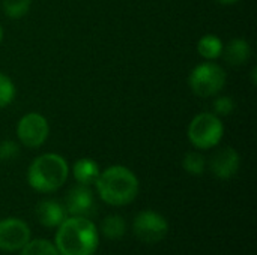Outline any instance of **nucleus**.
<instances>
[{
	"label": "nucleus",
	"mask_w": 257,
	"mask_h": 255,
	"mask_svg": "<svg viewBox=\"0 0 257 255\" xmlns=\"http://www.w3.org/2000/svg\"><path fill=\"white\" fill-rule=\"evenodd\" d=\"M223 42L215 35H205L197 42V51L199 54L206 60H215L223 53Z\"/></svg>",
	"instance_id": "4468645a"
},
{
	"label": "nucleus",
	"mask_w": 257,
	"mask_h": 255,
	"mask_svg": "<svg viewBox=\"0 0 257 255\" xmlns=\"http://www.w3.org/2000/svg\"><path fill=\"white\" fill-rule=\"evenodd\" d=\"M224 60L232 66H241L247 63L251 57V45L248 41L242 38H235L227 42L226 47H223Z\"/></svg>",
	"instance_id": "f8f14e48"
},
{
	"label": "nucleus",
	"mask_w": 257,
	"mask_h": 255,
	"mask_svg": "<svg viewBox=\"0 0 257 255\" xmlns=\"http://www.w3.org/2000/svg\"><path fill=\"white\" fill-rule=\"evenodd\" d=\"M251 78H253V84H256V68L251 69Z\"/></svg>",
	"instance_id": "5701e85b"
},
{
	"label": "nucleus",
	"mask_w": 257,
	"mask_h": 255,
	"mask_svg": "<svg viewBox=\"0 0 257 255\" xmlns=\"http://www.w3.org/2000/svg\"><path fill=\"white\" fill-rule=\"evenodd\" d=\"M182 167L187 173L193 174V176H200L205 173L206 168V161L203 158V155L197 153V152H190L184 156L182 161Z\"/></svg>",
	"instance_id": "f3484780"
},
{
	"label": "nucleus",
	"mask_w": 257,
	"mask_h": 255,
	"mask_svg": "<svg viewBox=\"0 0 257 255\" xmlns=\"http://www.w3.org/2000/svg\"><path fill=\"white\" fill-rule=\"evenodd\" d=\"M21 255H60L56 245L50 243L48 240H29L23 248Z\"/></svg>",
	"instance_id": "dca6fc26"
},
{
	"label": "nucleus",
	"mask_w": 257,
	"mask_h": 255,
	"mask_svg": "<svg viewBox=\"0 0 257 255\" xmlns=\"http://www.w3.org/2000/svg\"><path fill=\"white\" fill-rule=\"evenodd\" d=\"M95 209V198L93 192L89 186L77 185L74 186L65 201V210L71 216H87Z\"/></svg>",
	"instance_id": "1a4fd4ad"
},
{
	"label": "nucleus",
	"mask_w": 257,
	"mask_h": 255,
	"mask_svg": "<svg viewBox=\"0 0 257 255\" xmlns=\"http://www.w3.org/2000/svg\"><path fill=\"white\" fill-rule=\"evenodd\" d=\"M15 98V86L12 80L0 72V108L9 105Z\"/></svg>",
	"instance_id": "6ab92c4d"
},
{
	"label": "nucleus",
	"mask_w": 257,
	"mask_h": 255,
	"mask_svg": "<svg viewBox=\"0 0 257 255\" xmlns=\"http://www.w3.org/2000/svg\"><path fill=\"white\" fill-rule=\"evenodd\" d=\"M32 0H2V8L9 18H21L30 9Z\"/></svg>",
	"instance_id": "a211bd4d"
},
{
	"label": "nucleus",
	"mask_w": 257,
	"mask_h": 255,
	"mask_svg": "<svg viewBox=\"0 0 257 255\" xmlns=\"http://www.w3.org/2000/svg\"><path fill=\"white\" fill-rule=\"evenodd\" d=\"M69 174L68 162L57 153H44L29 167L27 182L38 192H54L63 186Z\"/></svg>",
	"instance_id": "7ed1b4c3"
},
{
	"label": "nucleus",
	"mask_w": 257,
	"mask_h": 255,
	"mask_svg": "<svg viewBox=\"0 0 257 255\" xmlns=\"http://www.w3.org/2000/svg\"><path fill=\"white\" fill-rule=\"evenodd\" d=\"M72 174H74V179L78 182V185L90 186V185H95V182L98 180L101 170L93 159L81 158L74 164Z\"/></svg>",
	"instance_id": "ddd939ff"
},
{
	"label": "nucleus",
	"mask_w": 257,
	"mask_h": 255,
	"mask_svg": "<svg viewBox=\"0 0 257 255\" xmlns=\"http://www.w3.org/2000/svg\"><path fill=\"white\" fill-rule=\"evenodd\" d=\"M102 234L110 240H119L125 236L126 231V222L119 215H110L102 221L101 225Z\"/></svg>",
	"instance_id": "2eb2a0df"
},
{
	"label": "nucleus",
	"mask_w": 257,
	"mask_h": 255,
	"mask_svg": "<svg viewBox=\"0 0 257 255\" xmlns=\"http://www.w3.org/2000/svg\"><path fill=\"white\" fill-rule=\"evenodd\" d=\"M236 104L230 96H220L214 101V110L217 116H229L235 111Z\"/></svg>",
	"instance_id": "aec40b11"
},
{
	"label": "nucleus",
	"mask_w": 257,
	"mask_h": 255,
	"mask_svg": "<svg viewBox=\"0 0 257 255\" xmlns=\"http://www.w3.org/2000/svg\"><path fill=\"white\" fill-rule=\"evenodd\" d=\"M241 165L239 155L235 149L232 147H223L220 149L211 159V171L217 179H232Z\"/></svg>",
	"instance_id": "9d476101"
},
{
	"label": "nucleus",
	"mask_w": 257,
	"mask_h": 255,
	"mask_svg": "<svg viewBox=\"0 0 257 255\" xmlns=\"http://www.w3.org/2000/svg\"><path fill=\"white\" fill-rule=\"evenodd\" d=\"M20 155V147L12 140L0 141V161H12Z\"/></svg>",
	"instance_id": "412c9836"
},
{
	"label": "nucleus",
	"mask_w": 257,
	"mask_h": 255,
	"mask_svg": "<svg viewBox=\"0 0 257 255\" xmlns=\"http://www.w3.org/2000/svg\"><path fill=\"white\" fill-rule=\"evenodd\" d=\"M99 245V233L86 216L66 218L56 233V248L60 255H93Z\"/></svg>",
	"instance_id": "f257e3e1"
},
{
	"label": "nucleus",
	"mask_w": 257,
	"mask_h": 255,
	"mask_svg": "<svg viewBox=\"0 0 257 255\" xmlns=\"http://www.w3.org/2000/svg\"><path fill=\"white\" fill-rule=\"evenodd\" d=\"M190 87L200 98L215 96L226 84L224 69L212 62L197 65L190 74Z\"/></svg>",
	"instance_id": "39448f33"
},
{
	"label": "nucleus",
	"mask_w": 257,
	"mask_h": 255,
	"mask_svg": "<svg viewBox=\"0 0 257 255\" xmlns=\"http://www.w3.org/2000/svg\"><path fill=\"white\" fill-rule=\"evenodd\" d=\"M101 200L110 206H125L139 194V179L126 167L113 165L105 168L95 182Z\"/></svg>",
	"instance_id": "f03ea898"
},
{
	"label": "nucleus",
	"mask_w": 257,
	"mask_h": 255,
	"mask_svg": "<svg viewBox=\"0 0 257 255\" xmlns=\"http://www.w3.org/2000/svg\"><path fill=\"white\" fill-rule=\"evenodd\" d=\"M217 2L221 3V5H233V3H236L239 0H217Z\"/></svg>",
	"instance_id": "4be33fe9"
},
{
	"label": "nucleus",
	"mask_w": 257,
	"mask_h": 255,
	"mask_svg": "<svg viewBox=\"0 0 257 255\" xmlns=\"http://www.w3.org/2000/svg\"><path fill=\"white\" fill-rule=\"evenodd\" d=\"M36 218L44 227L56 228L66 219V210L56 200H44L36 206Z\"/></svg>",
	"instance_id": "9b49d317"
},
{
	"label": "nucleus",
	"mask_w": 257,
	"mask_h": 255,
	"mask_svg": "<svg viewBox=\"0 0 257 255\" xmlns=\"http://www.w3.org/2000/svg\"><path fill=\"white\" fill-rule=\"evenodd\" d=\"M224 134V126L217 114L200 113L188 126V138L197 149H211L217 146Z\"/></svg>",
	"instance_id": "20e7f679"
},
{
	"label": "nucleus",
	"mask_w": 257,
	"mask_h": 255,
	"mask_svg": "<svg viewBox=\"0 0 257 255\" xmlns=\"http://www.w3.org/2000/svg\"><path fill=\"white\" fill-rule=\"evenodd\" d=\"M30 240L29 225L18 218H6L0 221V251H20Z\"/></svg>",
	"instance_id": "6e6552de"
},
{
	"label": "nucleus",
	"mask_w": 257,
	"mask_h": 255,
	"mask_svg": "<svg viewBox=\"0 0 257 255\" xmlns=\"http://www.w3.org/2000/svg\"><path fill=\"white\" fill-rule=\"evenodd\" d=\"M133 231L136 237L145 243H158L167 236L169 222L155 210H143L136 216Z\"/></svg>",
	"instance_id": "423d86ee"
},
{
	"label": "nucleus",
	"mask_w": 257,
	"mask_h": 255,
	"mask_svg": "<svg viewBox=\"0 0 257 255\" xmlns=\"http://www.w3.org/2000/svg\"><path fill=\"white\" fill-rule=\"evenodd\" d=\"M2 39H3V27L0 26V42H2Z\"/></svg>",
	"instance_id": "b1692460"
},
{
	"label": "nucleus",
	"mask_w": 257,
	"mask_h": 255,
	"mask_svg": "<svg viewBox=\"0 0 257 255\" xmlns=\"http://www.w3.org/2000/svg\"><path fill=\"white\" fill-rule=\"evenodd\" d=\"M50 126L44 116L39 113H29L23 116L17 126V135L26 147L38 149L42 146L48 137Z\"/></svg>",
	"instance_id": "0eeeda50"
}]
</instances>
